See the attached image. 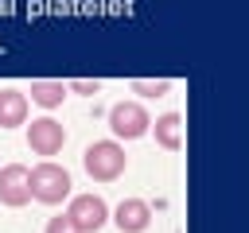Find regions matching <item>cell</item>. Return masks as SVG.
<instances>
[{
	"label": "cell",
	"instance_id": "9c48e42d",
	"mask_svg": "<svg viewBox=\"0 0 249 233\" xmlns=\"http://www.w3.org/2000/svg\"><path fill=\"white\" fill-rule=\"evenodd\" d=\"M27 120V93L0 89V128H16Z\"/></svg>",
	"mask_w": 249,
	"mask_h": 233
},
{
	"label": "cell",
	"instance_id": "8992f818",
	"mask_svg": "<svg viewBox=\"0 0 249 233\" xmlns=\"http://www.w3.org/2000/svg\"><path fill=\"white\" fill-rule=\"evenodd\" d=\"M27 175H31V171H27L23 163L0 167V202H4V206L19 210V206L31 202V179H27Z\"/></svg>",
	"mask_w": 249,
	"mask_h": 233
},
{
	"label": "cell",
	"instance_id": "52a82bcc",
	"mask_svg": "<svg viewBox=\"0 0 249 233\" xmlns=\"http://www.w3.org/2000/svg\"><path fill=\"white\" fill-rule=\"evenodd\" d=\"M148 221H152V206L140 202V198H124V202H117V210H113V225H117L121 233H144Z\"/></svg>",
	"mask_w": 249,
	"mask_h": 233
},
{
	"label": "cell",
	"instance_id": "7c38bea8",
	"mask_svg": "<svg viewBox=\"0 0 249 233\" xmlns=\"http://www.w3.org/2000/svg\"><path fill=\"white\" fill-rule=\"evenodd\" d=\"M66 93H78V97H97V93H101V82H93V78H74V82L66 85Z\"/></svg>",
	"mask_w": 249,
	"mask_h": 233
},
{
	"label": "cell",
	"instance_id": "5b68a950",
	"mask_svg": "<svg viewBox=\"0 0 249 233\" xmlns=\"http://www.w3.org/2000/svg\"><path fill=\"white\" fill-rule=\"evenodd\" d=\"M66 144V128L54 120V116H39L27 124V148L35 155H58Z\"/></svg>",
	"mask_w": 249,
	"mask_h": 233
},
{
	"label": "cell",
	"instance_id": "ba28073f",
	"mask_svg": "<svg viewBox=\"0 0 249 233\" xmlns=\"http://www.w3.org/2000/svg\"><path fill=\"white\" fill-rule=\"evenodd\" d=\"M148 128L156 132V144H160V148H167V151H179V148H183V116H179V113H163V116H156Z\"/></svg>",
	"mask_w": 249,
	"mask_h": 233
},
{
	"label": "cell",
	"instance_id": "4fadbf2b",
	"mask_svg": "<svg viewBox=\"0 0 249 233\" xmlns=\"http://www.w3.org/2000/svg\"><path fill=\"white\" fill-rule=\"evenodd\" d=\"M43 233H78V225H74L66 214H58V217H51V221H47V229H43Z\"/></svg>",
	"mask_w": 249,
	"mask_h": 233
},
{
	"label": "cell",
	"instance_id": "30bf717a",
	"mask_svg": "<svg viewBox=\"0 0 249 233\" xmlns=\"http://www.w3.org/2000/svg\"><path fill=\"white\" fill-rule=\"evenodd\" d=\"M66 97V85L62 82H31V101L39 109H58Z\"/></svg>",
	"mask_w": 249,
	"mask_h": 233
},
{
	"label": "cell",
	"instance_id": "3957f363",
	"mask_svg": "<svg viewBox=\"0 0 249 233\" xmlns=\"http://www.w3.org/2000/svg\"><path fill=\"white\" fill-rule=\"evenodd\" d=\"M105 116H109V132L117 140H140L152 124V116L144 113L140 101H117L113 109H105Z\"/></svg>",
	"mask_w": 249,
	"mask_h": 233
},
{
	"label": "cell",
	"instance_id": "7a4b0ae2",
	"mask_svg": "<svg viewBox=\"0 0 249 233\" xmlns=\"http://www.w3.org/2000/svg\"><path fill=\"white\" fill-rule=\"evenodd\" d=\"M31 198L35 202H43V206H58V202H66L70 198V171L66 167H58V163H39V167H31Z\"/></svg>",
	"mask_w": 249,
	"mask_h": 233
},
{
	"label": "cell",
	"instance_id": "6da1fadb",
	"mask_svg": "<svg viewBox=\"0 0 249 233\" xmlns=\"http://www.w3.org/2000/svg\"><path fill=\"white\" fill-rule=\"evenodd\" d=\"M82 167H86L89 179L113 183V179L128 167V155H124V148H121L117 140H93V144L82 151Z\"/></svg>",
	"mask_w": 249,
	"mask_h": 233
},
{
	"label": "cell",
	"instance_id": "277c9868",
	"mask_svg": "<svg viewBox=\"0 0 249 233\" xmlns=\"http://www.w3.org/2000/svg\"><path fill=\"white\" fill-rule=\"evenodd\" d=\"M66 217L78 225V233H97L109 221V206L101 194H74L66 206Z\"/></svg>",
	"mask_w": 249,
	"mask_h": 233
},
{
	"label": "cell",
	"instance_id": "8fae6325",
	"mask_svg": "<svg viewBox=\"0 0 249 233\" xmlns=\"http://www.w3.org/2000/svg\"><path fill=\"white\" fill-rule=\"evenodd\" d=\"M132 93H140V97H163V93H171V82L167 78H136L132 82Z\"/></svg>",
	"mask_w": 249,
	"mask_h": 233
}]
</instances>
